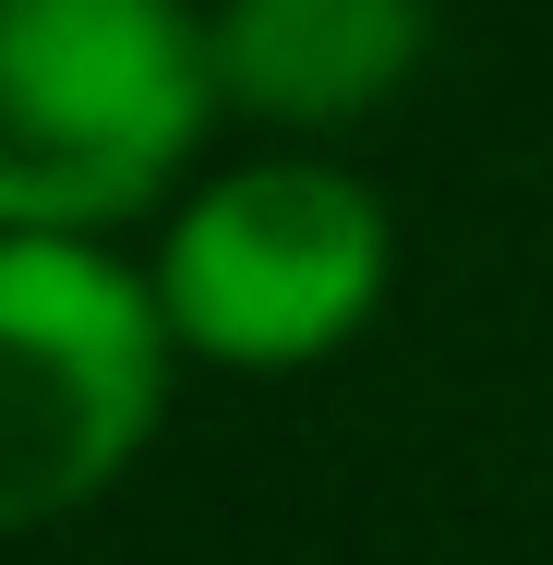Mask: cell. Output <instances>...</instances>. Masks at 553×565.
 I'll use <instances>...</instances> for the list:
<instances>
[{"instance_id":"obj_3","label":"cell","mask_w":553,"mask_h":565,"mask_svg":"<svg viewBox=\"0 0 553 565\" xmlns=\"http://www.w3.org/2000/svg\"><path fill=\"white\" fill-rule=\"evenodd\" d=\"M385 253H397L385 205L349 169L265 157V169H228L169 228L157 313H169L181 349H205L228 373H289V361H326L385 301Z\"/></svg>"},{"instance_id":"obj_1","label":"cell","mask_w":553,"mask_h":565,"mask_svg":"<svg viewBox=\"0 0 553 565\" xmlns=\"http://www.w3.org/2000/svg\"><path fill=\"white\" fill-rule=\"evenodd\" d=\"M217 97L181 0H0V241L132 217Z\"/></svg>"},{"instance_id":"obj_2","label":"cell","mask_w":553,"mask_h":565,"mask_svg":"<svg viewBox=\"0 0 553 565\" xmlns=\"http://www.w3.org/2000/svg\"><path fill=\"white\" fill-rule=\"evenodd\" d=\"M169 385V313L85 241H0V542L109 493Z\"/></svg>"},{"instance_id":"obj_4","label":"cell","mask_w":553,"mask_h":565,"mask_svg":"<svg viewBox=\"0 0 553 565\" xmlns=\"http://www.w3.org/2000/svg\"><path fill=\"white\" fill-rule=\"evenodd\" d=\"M434 49V0H228L205 24L217 97L253 120H361Z\"/></svg>"}]
</instances>
